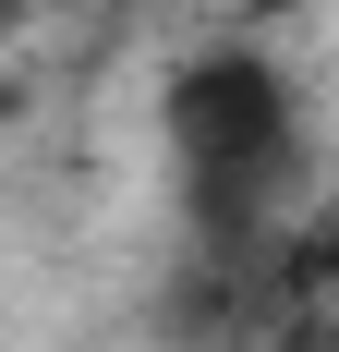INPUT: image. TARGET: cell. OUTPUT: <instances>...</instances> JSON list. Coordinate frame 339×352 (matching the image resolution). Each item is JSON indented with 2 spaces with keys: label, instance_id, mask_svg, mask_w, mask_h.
<instances>
[{
  "label": "cell",
  "instance_id": "cell-1",
  "mask_svg": "<svg viewBox=\"0 0 339 352\" xmlns=\"http://www.w3.org/2000/svg\"><path fill=\"white\" fill-rule=\"evenodd\" d=\"M158 134H170V182H182L194 231H218V243L267 231L279 195H291V170H303V98H291V73L267 49L182 61L170 98H158Z\"/></svg>",
  "mask_w": 339,
  "mask_h": 352
}]
</instances>
